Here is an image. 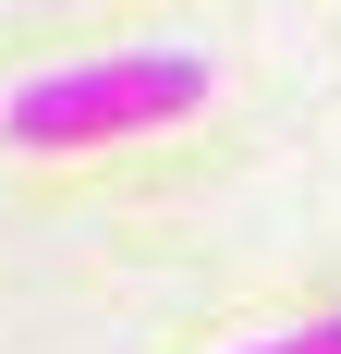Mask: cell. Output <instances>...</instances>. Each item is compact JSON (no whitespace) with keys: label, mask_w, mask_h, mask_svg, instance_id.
I'll list each match as a JSON object with an SVG mask.
<instances>
[{"label":"cell","mask_w":341,"mask_h":354,"mask_svg":"<svg viewBox=\"0 0 341 354\" xmlns=\"http://www.w3.org/2000/svg\"><path fill=\"white\" fill-rule=\"evenodd\" d=\"M195 98H207V62H183V49H146V62H73V73L12 86L0 135H12V147H98V135L183 122Z\"/></svg>","instance_id":"cell-1"},{"label":"cell","mask_w":341,"mask_h":354,"mask_svg":"<svg viewBox=\"0 0 341 354\" xmlns=\"http://www.w3.org/2000/svg\"><path fill=\"white\" fill-rule=\"evenodd\" d=\"M269 354H341V318L329 330H293V342H269Z\"/></svg>","instance_id":"cell-2"}]
</instances>
